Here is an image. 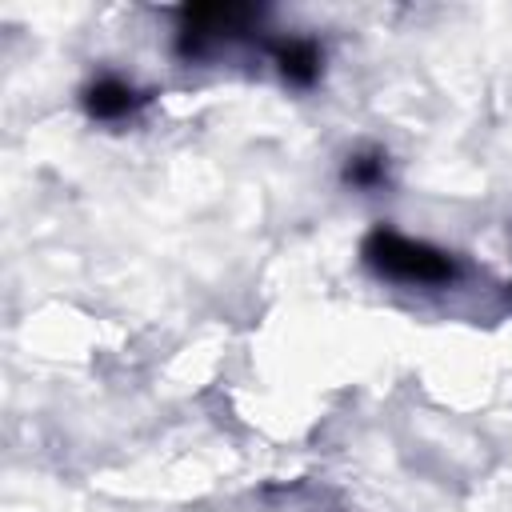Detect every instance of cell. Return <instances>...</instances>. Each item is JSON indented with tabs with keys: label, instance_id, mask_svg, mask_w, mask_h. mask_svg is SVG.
I'll use <instances>...</instances> for the list:
<instances>
[{
	"label": "cell",
	"instance_id": "cell-1",
	"mask_svg": "<svg viewBox=\"0 0 512 512\" xmlns=\"http://www.w3.org/2000/svg\"><path fill=\"white\" fill-rule=\"evenodd\" d=\"M364 256L380 276L400 280V284H452L456 280V260L448 252L424 240L388 232V228H376L364 240Z\"/></svg>",
	"mask_w": 512,
	"mask_h": 512
},
{
	"label": "cell",
	"instance_id": "cell-2",
	"mask_svg": "<svg viewBox=\"0 0 512 512\" xmlns=\"http://www.w3.org/2000/svg\"><path fill=\"white\" fill-rule=\"evenodd\" d=\"M256 20V8L244 4H200L184 12V32H180V52L184 56H200L208 44H216L220 36H236L244 32V24Z\"/></svg>",
	"mask_w": 512,
	"mask_h": 512
},
{
	"label": "cell",
	"instance_id": "cell-3",
	"mask_svg": "<svg viewBox=\"0 0 512 512\" xmlns=\"http://www.w3.org/2000/svg\"><path fill=\"white\" fill-rule=\"evenodd\" d=\"M272 60H276V68H280V76H284L288 84L308 88V84L320 76V48H316V40H304V36L280 40V44L272 48Z\"/></svg>",
	"mask_w": 512,
	"mask_h": 512
},
{
	"label": "cell",
	"instance_id": "cell-4",
	"mask_svg": "<svg viewBox=\"0 0 512 512\" xmlns=\"http://www.w3.org/2000/svg\"><path fill=\"white\" fill-rule=\"evenodd\" d=\"M132 104H136V92L116 76H104V80L88 84V92H84V108L96 120H120L124 112H132Z\"/></svg>",
	"mask_w": 512,
	"mask_h": 512
},
{
	"label": "cell",
	"instance_id": "cell-5",
	"mask_svg": "<svg viewBox=\"0 0 512 512\" xmlns=\"http://www.w3.org/2000/svg\"><path fill=\"white\" fill-rule=\"evenodd\" d=\"M344 180L352 188H376L384 180V152H356V156H348Z\"/></svg>",
	"mask_w": 512,
	"mask_h": 512
}]
</instances>
